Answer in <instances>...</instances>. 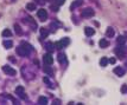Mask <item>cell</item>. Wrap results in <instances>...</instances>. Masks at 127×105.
<instances>
[{
    "label": "cell",
    "instance_id": "6da1fadb",
    "mask_svg": "<svg viewBox=\"0 0 127 105\" xmlns=\"http://www.w3.org/2000/svg\"><path fill=\"white\" fill-rule=\"evenodd\" d=\"M69 43H70V40H69L68 38H63L61 41H57L56 44H55V47H56V48H63V47L69 45Z\"/></svg>",
    "mask_w": 127,
    "mask_h": 105
},
{
    "label": "cell",
    "instance_id": "7a4b0ae2",
    "mask_svg": "<svg viewBox=\"0 0 127 105\" xmlns=\"http://www.w3.org/2000/svg\"><path fill=\"white\" fill-rule=\"evenodd\" d=\"M15 52H17L19 56H21V57H26V56H28V54H30L28 51H26V48H25L23 45L18 46V47H17V50H15Z\"/></svg>",
    "mask_w": 127,
    "mask_h": 105
},
{
    "label": "cell",
    "instance_id": "3957f363",
    "mask_svg": "<svg viewBox=\"0 0 127 105\" xmlns=\"http://www.w3.org/2000/svg\"><path fill=\"white\" fill-rule=\"evenodd\" d=\"M94 13H95V12H94V10L89 7V8L83 10V11H82V13H81V15H82L83 18H90V17H93V15H94Z\"/></svg>",
    "mask_w": 127,
    "mask_h": 105
},
{
    "label": "cell",
    "instance_id": "277c9868",
    "mask_svg": "<svg viewBox=\"0 0 127 105\" xmlns=\"http://www.w3.org/2000/svg\"><path fill=\"white\" fill-rule=\"evenodd\" d=\"M2 71H4L6 75H8V76H15V73H17L14 69H12L11 66H7V65L2 66Z\"/></svg>",
    "mask_w": 127,
    "mask_h": 105
},
{
    "label": "cell",
    "instance_id": "5b68a950",
    "mask_svg": "<svg viewBox=\"0 0 127 105\" xmlns=\"http://www.w3.org/2000/svg\"><path fill=\"white\" fill-rule=\"evenodd\" d=\"M37 17L39 18V20H41V21H45V20H46V18H48V13H46V11H45V10L41 8V10L37 12Z\"/></svg>",
    "mask_w": 127,
    "mask_h": 105
},
{
    "label": "cell",
    "instance_id": "8992f818",
    "mask_svg": "<svg viewBox=\"0 0 127 105\" xmlns=\"http://www.w3.org/2000/svg\"><path fill=\"white\" fill-rule=\"evenodd\" d=\"M15 93H17L20 98L26 99V96H25V92H24V88H23V86H18V88L15 89Z\"/></svg>",
    "mask_w": 127,
    "mask_h": 105
},
{
    "label": "cell",
    "instance_id": "52a82bcc",
    "mask_svg": "<svg viewBox=\"0 0 127 105\" xmlns=\"http://www.w3.org/2000/svg\"><path fill=\"white\" fill-rule=\"evenodd\" d=\"M43 60H44V64H45V65H51L52 61H54V59H52V57H51L50 53H46V54L43 57Z\"/></svg>",
    "mask_w": 127,
    "mask_h": 105
},
{
    "label": "cell",
    "instance_id": "ba28073f",
    "mask_svg": "<svg viewBox=\"0 0 127 105\" xmlns=\"http://www.w3.org/2000/svg\"><path fill=\"white\" fill-rule=\"evenodd\" d=\"M115 53L119 58H124L125 57V47H116L115 48Z\"/></svg>",
    "mask_w": 127,
    "mask_h": 105
},
{
    "label": "cell",
    "instance_id": "9c48e42d",
    "mask_svg": "<svg viewBox=\"0 0 127 105\" xmlns=\"http://www.w3.org/2000/svg\"><path fill=\"white\" fill-rule=\"evenodd\" d=\"M114 73L116 76H119V77H122V76L125 75V70H124L121 66H116V67L114 69Z\"/></svg>",
    "mask_w": 127,
    "mask_h": 105
},
{
    "label": "cell",
    "instance_id": "30bf717a",
    "mask_svg": "<svg viewBox=\"0 0 127 105\" xmlns=\"http://www.w3.org/2000/svg\"><path fill=\"white\" fill-rule=\"evenodd\" d=\"M99 45L101 48H106V47H108L109 46V41L108 40H106V39H101L99 41Z\"/></svg>",
    "mask_w": 127,
    "mask_h": 105
},
{
    "label": "cell",
    "instance_id": "8fae6325",
    "mask_svg": "<svg viewBox=\"0 0 127 105\" xmlns=\"http://www.w3.org/2000/svg\"><path fill=\"white\" fill-rule=\"evenodd\" d=\"M116 41H118V44H119L120 46H122V45L126 44V38H125L124 35H119L118 39H116Z\"/></svg>",
    "mask_w": 127,
    "mask_h": 105
},
{
    "label": "cell",
    "instance_id": "7c38bea8",
    "mask_svg": "<svg viewBox=\"0 0 127 105\" xmlns=\"http://www.w3.org/2000/svg\"><path fill=\"white\" fill-rule=\"evenodd\" d=\"M58 61L61 64H67V57H65L64 53H59L58 54Z\"/></svg>",
    "mask_w": 127,
    "mask_h": 105
},
{
    "label": "cell",
    "instance_id": "4fadbf2b",
    "mask_svg": "<svg viewBox=\"0 0 127 105\" xmlns=\"http://www.w3.org/2000/svg\"><path fill=\"white\" fill-rule=\"evenodd\" d=\"M114 34H115V32H114V29H112V27H108V29L106 30V35H107L108 38H113Z\"/></svg>",
    "mask_w": 127,
    "mask_h": 105
},
{
    "label": "cell",
    "instance_id": "5bb4252c",
    "mask_svg": "<svg viewBox=\"0 0 127 105\" xmlns=\"http://www.w3.org/2000/svg\"><path fill=\"white\" fill-rule=\"evenodd\" d=\"M85 33L87 35H89V37H92V35H94V33H95V30L94 29H92V27H87L85 30Z\"/></svg>",
    "mask_w": 127,
    "mask_h": 105
},
{
    "label": "cell",
    "instance_id": "9a60e30c",
    "mask_svg": "<svg viewBox=\"0 0 127 105\" xmlns=\"http://www.w3.org/2000/svg\"><path fill=\"white\" fill-rule=\"evenodd\" d=\"M39 31H41V35H42V38H43V39H44V38H46V37L49 35V31L46 30V29L42 27V29H41Z\"/></svg>",
    "mask_w": 127,
    "mask_h": 105
},
{
    "label": "cell",
    "instance_id": "2e32d148",
    "mask_svg": "<svg viewBox=\"0 0 127 105\" xmlns=\"http://www.w3.org/2000/svg\"><path fill=\"white\" fill-rule=\"evenodd\" d=\"M108 63H109V60L107 59L106 57H103V58L100 59V66H103V67H105V66H107Z\"/></svg>",
    "mask_w": 127,
    "mask_h": 105
},
{
    "label": "cell",
    "instance_id": "e0dca14e",
    "mask_svg": "<svg viewBox=\"0 0 127 105\" xmlns=\"http://www.w3.org/2000/svg\"><path fill=\"white\" fill-rule=\"evenodd\" d=\"M21 45H23V46H24V47H25V48H26V51H28V53L33 51V48H32V46L30 45V44H28V43H23Z\"/></svg>",
    "mask_w": 127,
    "mask_h": 105
},
{
    "label": "cell",
    "instance_id": "ac0fdd59",
    "mask_svg": "<svg viewBox=\"0 0 127 105\" xmlns=\"http://www.w3.org/2000/svg\"><path fill=\"white\" fill-rule=\"evenodd\" d=\"M26 8H28V11H35L36 10V5L33 2H28V5H26Z\"/></svg>",
    "mask_w": 127,
    "mask_h": 105
},
{
    "label": "cell",
    "instance_id": "d6986e66",
    "mask_svg": "<svg viewBox=\"0 0 127 105\" xmlns=\"http://www.w3.org/2000/svg\"><path fill=\"white\" fill-rule=\"evenodd\" d=\"M4 46H5L6 48H11V47L13 46L12 40H6V41H4Z\"/></svg>",
    "mask_w": 127,
    "mask_h": 105
},
{
    "label": "cell",
    "instance_id": "ffe728a7",
    "mask_svg": "<svg viewBox=\"0 0 127 105\" xmlns=\"http://www.w3.org/2000/svg\"><path fill=\"white\" fill-rule=\"evenodd\" d=\"M38 103L42 105H45V104H48V99H46L45 97H39V98H38Z\"/></svg>",
    "mask_w": 127,
    "mask_h": 105
},
{
    "label": "cell",
    "instance_id": "44dd1931",
    "mask_svg": "<svg viewBox=\"0 0 127 105\" xmlns=\"http://www.w3.org/2000/svg\"><path fill=\"white\" fill-rule=\"evenodd\" d=\"M12 35V32H11V30H4L2 31V37H11Z\"/></svg>",
    "mask_w": 127,
    "mask_h": 105
},
{
    "label": "cell",
    "instance_id": "7402d4cb",
    "mask_svg": "<svg viewBox=\"0 0 127 105\" xmlns=\"http://www.w3.org/2000/svg\"><path fill=\"white\" fill-rule=\"evenodd\" d=\"M26 19H28V24H31V25H32L33 30H36V29H37V26H36V23H35V21L32 20V18L30 17V18H26Z\"/></svg>",
    "mask_w": 127,
    "mask_h": 105
},
{
    "label": "cell",
    "instance_id": "603a6c76",
    "mask_svg": "<svg viewBox=\"0 0 127 105\" xmlns=\"http://www.w3.org/2000/svg\"><path fill=\"white\" fill-rule=\"evenodd\" d=\"M14 30H15V33H17L18 35H20V34H21V30H20V26H19L18 24H14Z\"/></svg>",
    "mask_w": 127,
    "mask_h": 105
},
{
    "label": "cell",
    "instance_id": "cb8c5ba5",
    "mask_svg": "<svg viewBox=\"0 0 127 105\" xmlns=\"http://www.w3.org/2000/svg\"><path fill=\"white\" fill-rule=\"evenodd\" d=\"M44 71L48 73V75H50V76H52L54 75V72H52V70H51V67H48V66H45L44 67Z\"/></svg>",
    "mask_w": 127,
    "mask_h": 105
},
{
    "label": "cell",
    "instance_id": "d4e9b609",
    "mask_svg": "<svg viewBox=\"0 0 127 105\" xmlns=\"http://www.w3.org/2000/svg\"><path fill=\"white\" fill-rule=\"evenodd\" d=\"M52 46H54V45H52L51 43H48V44L45 45V47H46V50H48L49 52H51V51L54 50V47H52Z\"/></svg>",
    "mask_w": 127,
    "mask_h": 105
},
{
    "label": "cell",
    "instance_id": "484cf974",
    "mask_svg": "<svg viewBox=\"0 0 127 105\" xmlns=\"http://www.w3.org/2000/svg\"><path fill=\"white\" fill-rule=\"evenodd\" d=\"M81 4H82V1H76V2H74V4L71 5L70 8H71V10H74V7H76V6H80Z\"/></svg>",
    "mask_w": 127,
    "mask_h": 105
},
{
    "label": "cell",
    "instance_id": "4316f807",
    "mask_svg": "<svg viewBox=\"0 0 127 105\" xmlns=\"http://www.w3.org/2000/svg\"><path fill=\"white\" fill-rule=\"evenodd\" d=\"M43 80H44V83H46V84H49V85H50V86L52 88V84H51V82L49 80V78H48V77H45V78H44Z\"/></svg>",
    "mask_w": 127,
    "mask_h": 105
},
{
    "label": "cell",
    "instance_id": "83f0119b",
    "mask_svg": "<svg viewBox=\"0 0 127 105\" xmlns=\"http://www.w3.org/2000/svg\"><path fill=\"white\" fill-rule=\"evenodd\" d=\"M58 7H59V6H58V5H52V6H51V10H52V11H54V12H57V11H58Z\"/></svg>",
    "mask_w": 127,
    "mask_h": 105
},
{
    "label": "cell",
    "instance_id": "f1b7e54d",
    "mask_svg": "<svg viewBox=\"0 0 127 105\" xmlns=\"http://www.w3.org/2000/svg\"><path fill=\"white\" fill-rule=\"evenodd\" d=\"M121 92H122V93H126L127 92V85H124V86L121 88Z\"/></svg>",
    "mask_w": 127,
    "mask_h": 105
},
{
    "label": "cell",
    "instance_id": "f546056e",
    "mask_svg": "<svg viewBox=\"0 0 127 105\" xmlns=\"http://www.w3.org/2000/svg\"><path fill=\"white\" fill-rule=\"evenodd\" d=\"M56 4L59 6V5H63L64 4V0H56Z\"/></svg>",
    "mask_w": 127,
    "mask_h": 105
},
{
    "label": "cell",
    "instance_id": "4dcf8cb0",
    "mask_svg": "<svg viewBox=\"0 0 127 105\" xmlns=\"http://www.w3.org/2000/svg\"><path fill=\"white\" fill-rule=\"evenodd\" d=\"M109 63H111V64H115V58H111V59H109Z\"/></svg>",
    "mask_w": 127,
    "mask_h": 105
}]
</instances>
